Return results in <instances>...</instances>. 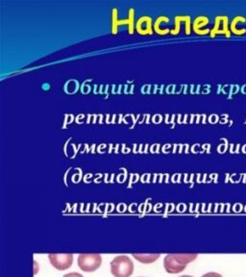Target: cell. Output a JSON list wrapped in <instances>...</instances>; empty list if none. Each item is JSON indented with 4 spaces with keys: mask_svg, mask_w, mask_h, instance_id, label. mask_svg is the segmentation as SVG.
I'll return each mask as SVG.
<instances>
[{
    "mask_svg": "<svg viewBox=\"0 0 246 277\" xmlns=\"http://www.w3.org/2000/svg\"><path fill=\"white\" fill-rule=\"evenodd\" d=\"M63 277H84L82 274L78 273V272H70V273H67L65 274Z\"/></svg>",
    "mask_w": 246,
    "mask_h": 277,
    "instance_id": "cell-11",
    "label": "cell"
},
{
    "mask_svg": "<svg viewBox=\"0 0 246 277\" xmlns=\"http://www.w3.org/2000/svg\"><path fill=\"white\" fill-rule=\"evenodd\" d=\"M111 272L115 277H130L134 272V264L130 257L119 255L112 260Z\"/></svg>",
    "mask_w": 246,
    "mask_h": 277,
    "instance_id": "cell-2",
    "label": "cell"
},
{
    "mask_svg": "<svg viewBox=\"0 0 246 277\" xmlns=\"http://www.w3.org/2000/svg\"><path fill=\"white\" fill-rule=\"evenodd\" d=\"M102 257L97 253L80 254L78 256V267L85 272H93L100 268Z\"/></svg>",
    "mask_w": 246,
    "mask_h": 277,
    "instance_id": "cell-3",
    "label": "cell"
},
{
    "mask_svg": "<svg viewBox=\"0 0 246 277\" xmlns=\"http://www.w3.org/2000/svg\"><path fill=\"white\" fill-rule=\"evenodd\" d=\"M48 259L50 261L51 265L58 270H66L70 268L73 264L72 254L51 253L48 255Z\"/></svg>",
    "mask_w": 246,
    "mask_h": 277,
    "instance_id": "cell-4",
    "label": "cell"
},
{
    "mask_svg": "<svg viewBox=\"0 0 246 277\" xmlns=\"http://www.w3.org/2000/svg\"><path fill=\"white\" fill-rule=\"evenodd\" d=\"M225 35L227 38L231 36V31H229V23L228 17L226 16H220L215 18L214 26L211 30V37L213 38L216 35Z\"/></svg>",
    "mask_w": 246,
    "mask_h": 277,
    "instance_id": "cell-5",
    "label": "cell"
},
{
    "mask_svg": "<svg viewBox=\"0 0 246 277\" xmlns=\"http://www.w3.org/2000/svg\"><path fill=\"white\" fill-rule=\"evenodd\" d=\"M245 21V17H241V16H237V17H235V18L232 20L231 27H230V30L232 31V33H234L235 35H238V36H241V35L245 34V28H238V27H237V26H238V23H244Z\"/></svg>",
    "mask_w": 246,
    "mask_h": 277,
    "instance_id": "cell-7",
    "label": "cell"
},
{
    "mask_svg": "<svg viewBox=\"0 0 246 277\" xmlns=\"http://www.w3.org/2000/svg\"><path fill=\"white\" fill-rule=\"evenodd\" d=\"M136 30L140 34H151V18L150 17H142L136 23Z\"/></svg>",
    "mask_w": 246,
    "mask_h": 277,
    "instance_id": "cell-6",
    "label": "cell"
},
{
    "mask_svg": "<svg viewBox=\"0 0 246 277\" xmlns=\"http://www.w3.org/2000/svg\"><path fill=\"white\" fill-rule=\"evenodd\" d=\"M207 23H209V18H208V17H196V20H195V23H194V30H195V32H196V34L206 35L211 33V30H210V29H208V30H206V31H203V30L201 29V27L206 25Z\"/></svg>",
    "mask_w": 246,
    "mask_h": 277,
    "instance_id": "cell-8",
    "label": "cell"
},
{
    "mask_svg": "<svg viewBox=\"0 0 246 277\" xmlns=\"http://www.w3.org/2000/svg\"><path fill=\"white\" fill-rule=\"evenodd\" d=\"M179 277H194V276H190V275H182V276H179Z\"/></svg>",
    "mask_w": 246,
    "mask_h": 277,
    "instance_id": "cell-12",
    "label": "cell"
},
{
    "mask_svg": "<svg viewBox=\"0 0 246 277\" xmlns=\"http://www.w3.org/2000/svg\"><path fill=\"white\" fill-rule=\"evenodd\" d=\"M133 257L143 264H152L160 258V254H133Z\"/></svg>",
    "mask_w": 246,
    "mask_h": 277,
    "instance_id": "cell-9",
    "label": "cell"
},
{
    "mask_svg": "<svg viewBox=\"0 0 246 277\" xmlns=\"http://www.w3.org/2000/svg\"><path fill=\"white\" fill-rule=\"evenodd\" d=\"M201 277H222V275L217 272H208V273H205Z\"/></svg>",
    "mask_w": 246,
    "mask_h": 277,
    "instance_id": "cell-10",
    "label": "cell"
},
{
    "mask_svg": "<svg viewBox=\"0 0 246 277\" xmlns=\"http://www.w3.org/2000/svg\"><path fill=\"white\" fill-rule=\"evenodd\" d=\"M196 258L197 254H169L163 259V268L170 274L179 273Z\"/></svg>",
    "mask_w": 246,
    "mask_h": 277,
    "instance_id": "cell-1",
    "label": "cell"
}]
</instances>
